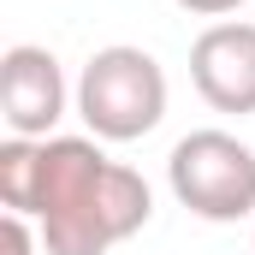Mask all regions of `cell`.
I'll list each match as a JSON object with an SVG mask.
<instances>
[{
	"mask_svg": "<svg viewBox=\"0 0 255 255\" xmlns=\"http://www.w3.org/2000/svg\"><path fill=\"white\" fill-rule=\"evenodd\" d=\"M36 166H42V142H30V136L0 142V202H6V214L36 208Z\"/></svg>",
	"mask_w": 255,
	"mask_h": 255,
	"instance_id": "6",
	"label": "cell"
},
{
	"mask_svg": "<svg viewBox=\"0 0 255 255\" xmlns=\"http://www.w3.org/2000/svg\"><path fill=\"white\" fill-rule=\"evenodd\" d=\"M0 244H6V255H36L30 214H6V220H0Z\"/></svg>",
	"mask_w": 255,
	"mask_h": 255,
	"instance_id": "7",
	"label": "cell"
},
{
	"mask_svg": "<svg viewBox=\"0 0 255 255\" xmlns=\"http://www.w3.org/2000/svg\"><path fill=\"white\" fill-rule=\"evenodd\" d=\"M166 184L208 226L255 220V148L232 130H190L166 154Z\"/></svg>",
	"mask_w": 255,
	"mask_h": 255,
	"instance_id": "3",
	"label": "cell"
},
{
	"mask_svg": "<svg viewBox=\"0 0 255 255\" xmlns=\"http://www.w3.org/2000/svg\"><path fill=\"white\" fill-rule=\"evenodd\" d=\"M77 119L95 142H136L166 119V71L148 48L113 42L77 77Z\"/></svg>",
	"mask_w": 255,
	"mask_h": 255,
	"instance_id": "2",
	"label": "cell"
},
{
	"mask_svg": "<svg viewBox=\"0 0 255 255\" xmlns=\"http://www.w3.org/2000/svg\"><path fill=\"white\" fill-rule=\"evenodd\" d=\"M154 214L142 172L107 160L95 136H48L36 166V208L48 255H107L113 244L136 238Z\"/></svg>",
	"mask_w": 255,
	"mask_h": 255,
	"instance_id": "1",
	"label": "cell"
},
{
	"mask_svg": "<svg viewBox=\"0 0 255 255\" xmlns=\"http://www.w3.org/2000/svg\"><path fill=\"white\" fill-rule=\"evenodd\" d=\"M172 6H184L190 18H214V24H220V18H226V12H238L244 0H172Z\"/></svg>",
	"mask_w": 255,
	"mask_h": 255,
	"instance_id": "8",
	"label": "cell"
},
{
	"mask_svg": "<svg viewBox=\"0 0 255 255\" xmlns=\"http://www.w3.org/2000/svg\"><path fill=\"white\" fill-rule=\"evenodd\" d=\"M65 71L48 48L36 42H18L0 54V119L12 136H30V142H48L54 125L65 119Z\"/></svg>",
	"mask_w": 255,
	"mask_h": 255,
	"instance_id": "4",
	"label": "cell"
},
{
	"mask_svg": "<svg viewBox=\"0 0 255 255\" xmlns=\"http://www.w3.org/2000/svg\"><path fill=\"white\" fill-rule=\"evenodd\" d=\"M190 83L214 113H255V24L220 18L190 42Z\"/></svg>",
	"mask_w": 255,
	"mask_h": 255,
	"instance_id": "5",
	"label": "cell"
}]
</instances>
